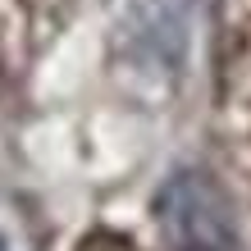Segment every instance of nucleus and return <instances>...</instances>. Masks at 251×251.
I'll use <instances>...</instances> for the list:
<instances>
[{
    "label": "nucleus",
    "instance_id": "obj_1",
    "mask_svg": "<svg viewBox=\"0 0 251 251\" xmlns=\"http://www.w3.org/2000/svg\"><path fill=\"white\" fill-rule=\"evenodd\" d=\"M155 210L174 238V251H238L233 205L210 174H197V169L174 174L160 192Z\"/></svg>",
    "mask_w": 251,
    "mask_h": 251
}]
</instances>
